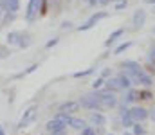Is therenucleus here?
Returning <instances> with one entry per match:
<instances>
[{
  "mask_svg": "<svg viewBox=\"0 0 155 135\" xmlns=\"http://www.w3.org/2000/svg\"><path fill=\"white\" fill-rule=\"evenodd\" d=\"M97 2H99V0H88V4H92V5H94V4H97Z\"/></svg>",
  "mask_w": 155,
  "mask_h": 135,
  "instance_id": "nucleus-33",
  "label": "nucleus"
},
{
  "mask_svg": "<svg viewBox=\"0 0 155 135\" xmlns=\"http://www.w3.org/2000/svg\"><path fill=\"white\" fill-rule=\"evenodd\" d=\"M52 135H65V130H60V132H52Z\"/></svg>",
  "mask_w": 155,
  "mask_h": 135,
  "instance_id": "nucleus-30",
  "label": "nucleus"
},
{
  "mask_svg": "<svg viewBox=\"0 0 155 135\" xmlns=\"http://www.w3.org/2000/svg\"><path fill=\"white\" fill-rule=\"evenodd\" d=\"M130 42H126V43H123V45H119V47H117L116 49V52H114V54H121V52H123V50H126V49H128V47H130Z\"/></svg>",
  "mask_w": 155,
  "mask_h": 135,
  "instance_id": "nucleus-23",
  "label": "nucleus"
},
{
  "mask_svg": "<svg viewBox=\"0 0 155 135\" xmlns=\"http://www.w3.org/2000/svg\"><path fill=\"white\" fill-rule=\"evenodd\" d=\"M58 43V38H54V40H51L49 43H47V47H52V45H56Z\"/></svg>",
  "mask_w": 155,
  "mask_h": 135,
  "instance_id": "nucleus-29",
  "label": "nucleus"
},
{
  "mask_svg": "<svg viewBox=\"0 0 155 135\" xmlns=\"http://www.w3.org/2000/svg\"><path fill=\"white\" fill-rule=\"evenodd\" d=\"M78 110H79V103H78V101H67V103H63V104L60 106V112H61V114H69V115H72Z\"/></svg>",
  "mask_w": 155,
  "mask_h": 135,
  "instance_id": "nucleus-7",
  "label": "nucleus"
},
{
  "mask_svg": "<svg viewBox=\"0 0 155 135\" xmlns=\"http://www.w3.org/2000/svg\"><path fill=\"white\" fill-rule=\"evenodd\" d=\"M144 133H146V130H144L139 123H135V124H134V135H144Z\"/></svg>",
  "mask_w": 155,
  "mask_h": 135,
  "instance_id": "nucleus-22",
  "label": "nucleus"
},
{
  "mask_svg": "<svg viewBox=\"0 0 155 135\" xmlns=\"http://www.w3.org/2000/svg\"><path fill=\"white\" fill-rule=\"evenodd\" d=\"M18 38H20V33H9L7 34L9 43H18Z\"/></svg>",
  "mask_w": 155,
  "mask_h": 135,
  "instance_id": "nucleus-21",
  "label": "nucleus"
},
{
  "mask_svg": "<svg viewBox=\"0 0 155 135\" xmlns=\"http://www.w3.org/2000/svg\"><path fill=\"white\" fill-rule=\"evenodd\" d=\"M107 76H110V70L107 69V70H103V78H107Z\"/></svg>",
  "mask_w": 155,
  "mask_h": 135,
  "instance_id": "nucleus-31",
  "label": "nucleus"
},
{
  "mask_svg": "<svg viewBox=\"0 0 155 135\" xmlns=\"http://www.w3.org/2000/svg\"><path fill=\"white\" fill-rule=\"evenodd\" d=\"M103 18H107V13H103V11H101V13H96V14H92V16H90V18H88V20H87V22H85L81 27H79V31H87V29L94 27V25H96L99 20H103Z\"/></svg>",
  "mask_w": 155,
  "mask_h": 135,
  "instance_id": "nucleus-4",
  "label": "nucleus"
},
{
  "mask_svg": "<svg viewBox=\"0 0 155 135\" xmlns=\"http://www.w3.org/2000/svg\"><path fill=\"white\" fill-rule=\"evenodd\" d=\"M123 69H128V72H130L134 78L141 72V65H139L137 61H124V63H123Z\"/></svg>",
  "mask_w": 155,
  "mask_h": 135,
  "instance_id": "nucleus-9",
  "label": "nucleus"
},
{
  "mask_svg": "<svg viewBox=\"0 0 155 135\" xmlns=\"http://www.w3.org/2000/svg\"><path fill=\"white\" fill-rule=\"evenodd\" d=\"M119 83H121V88H130V78L128 76H119Z\"/></svg>",
  "mask_w": 155,
  "mask_h": 135,
  "instance_id": "nucleus-19",
  "label": "nucleus"
},
{
  "mask_svg": "<svg viewBox=\"0 0 155 135\" xmlns=\"http://www.w3.org/2000/svg\"><path fill=\"white\" fill-rule=\"evenodd\" d=\"M40 7H41V0H29V7H27V14H25V18H27L29 22L36 18Z\"/></svg>",
  "mask_w": 155,
  "mask_h": 135,
  "instance_id": "nucleus-5",
  "label": "nucleus"
},
{
  "mask_svg": "<svg viewBox=\"0 0 155 135\" xmlns=\"http://www.w3.org/2000/svg\"><path fill=\"white\" fill-rule=\"evenodd\" d=\"M0 135H5L4 133V130H2V126H0Z\"/></svg>",
  "mask_w": 155,
  "mask_h": 135,
  "instance_id": "nucleus-37",
  "label": "nucleus"
},
{
  "mask_svg": "<svg viewBox=\"0 0 155 135\" xmlns=\"http://www.w3.org/2000/svg\"><path fill=\"white\" fill-rule=\"evenodd\" d=\"M110 0H99V4H108Z\"/></svg>",
  "mask_w": 155,
  "mask_h": 135,
  "instance_id": "nucleus-34",
  "label": "nucleus"
},
{
  "mask_svg": "<svg viewBox=\"0 0 155 135\" xmlns=\"http://www.w3.org/2000/svg\"><path fill=\"white\" fill-rule=\"evenodd\" d=\"M92 72V69H87V70H81V72H76L74 74V78H83V76H88Z\"/></svg>",
  "mask_w": 155,
  "mask_h": 135,
  "instance_id": "nucleus-25",
  "label": "nucleus"
},
{
  "mask_svg": "<svg viewBox=\"0 0 155 135\" xmlns=\"http://www.w3.org/2000/svg\"><path fill=\"white\" fill-rule=\"evenodd\" d=\"M71 126H72V128H76V130H83L87 124H85V121H83V119H71Z\"/></svg>",
  "mask_w": 155,
  "mask_h": 135,
  "instance_id": "nucleus-17",
  "label": "nucleus"
},
{
  "mask_svg": "<svg viewBox=\"0 0 155 135\" xmlns=\"http://www.w3.org/2000/svg\"><path fill=\"white\" fill-rule=\"evenodd\" d=\"M123 135H132V133H123Z\"/></svg>",
  "mask_w": 155,
  "mask_h": 135,
  "instance_id": "nucleus-38",
  "label": "nucleus"
},
{
  "mask_svg": "<svg viewBox=\"0 0 155 135\" xmlns=\"http://www.w3.org/2000/svg\"><path fill=\"white\" fill-rule=\"evenodd\" d=\"M146 4H155V0H144Z\"/></svg>",
  "mask_w": 155,
  "mask_h": 135,
  "instance_id": "nucleus-35",
  "label": "nucleus"
},
{
  "mask_svg": "<svg viewBox=\"0 0 155 135\" xmlns=\"http://www.w3.org/2000/svg\"><path fill=\"white\" fill-rule=\"evenodd\" d=\"M90 123H92V124H96V126H103V124H105V117H103L101 114H97V112H96V114H92V115H90Z\"/></svg>",
  "mask_w": 155,
  "mask_h": 135,
  "instance_id": "nucleus-13",
  "label": "nucleus"
},
{
  "mask_svg": "<svg viewBox=\"0 0 155 135\" xmlns=\"http://www.w3.org/2000/svg\"><path fill=\"white\" fill-rule=\"evenodd\" d=\"M101 85H103V79H101V78H99V79H96V81L92 83V87H94V90H96V88H99Z\"/></svg>",
  "mask_w": 155,
  "mask_h": 135,
  "instance_id": "nucleus-27",
  "label": "nucleus"
},
{
  "mask_svg": "<svg viewBox=\"0 0 155 135\" xmlns=\"http://www.w3.org/2000/svg\"><path fill=\"white\" fill-rule=\"evenodd\" d=\"M130 117H132L134 123H143V121L148 117V112H146L144 108L137 106V108H132V110H130Z\"/></svg>",
  "mask_w": 155,
  "mask_h": 135,
  "instance_id": "nucleus-6",
  "label": "nucleus"
},
{
  "mask_svg": "<svg viewBox=\"0 0 155 135\" xmlns=\"http://www.w3.org/2000/svg\"><path fill=\"white\" fill-rule=\"evenodd\" d=\"M121 117H123V124H124V126H132L134 121H132V117H130V110H126L124 106L121 108Z\"/></svg>",
  "mask_w": 155,
  "mask_h": 135,
  "instance_id": "nucleus-12",
  "label": "nucleus"
},
{
  "mask_svg": "<svg viewBox=\"0 0 155 135\" xmlns=\"http://www.w3.org/2000/svg\"><path fill=\"white\" fill-rule=\"evenodd\" d=\"M150 117H152V121H153V123H155V108H153V110H152V114H150Z\"/></svg>",
  "mask_w": 155,
  "mask_h": 135,
  "instance_id": "nucleus-32",
  "label": "nucleus"
},
{
  "mask_svg": "<svg viewBox=\"0 0 155 135\" xmlns=\"http://www.w3.org/2000/svg\"><path fill=\"white\" fill-rule=\"evenodd\" d=\"M124 7H126V0H121V2H119V4L116 5L117 11H119V9H124Z\"/></svg>",
  "mask_w": 155,
  "mask_h": 135,
  "instance_id": "nucleus-28",
  "label": "nucleus"
},
{
  "mask_svg": "<svg viewBox=\"0 0 155 135\" xmlns=\"http://www.w3.org/2000/svg\"><path fill=\"white\" fill-rule=\"evenodd\" d=\"M47 130L52 133V132H60V130H65V124L61 123V121H58V119H52V121H49L47 123Z\"/></svg>",
  "mask_w": 155,
  "mask_h": 135,
  "instance_id": "nucleus-10",
  "label": "nucleus"
},
{
  "mask_svg": "<svg viewBox=\"0 0 155 135\" xmlns=\"http://www.w3.org/2000/svg\"><path fill=\"white\" fill-rule=\"evenodd\" d=\"M107 88H108V90H119V88H121L119 78H114V79H108V81H107Z\"/></svg>",
  "mask_w": 155,
  "mask_h": 135,
  "instance_id": "nucleus-16",
  "label": "nucleus"
},
{
  "mask_svg": "<svg viewBox=\"0 0 155 135\" xmlns=\"http://www.w3.org/2000/svg\"><path fill=\"white\" fill-rule=\"evenodd\" d=\"M137 97H139V90H130L128 95H126V103H132V101H135Z\"/></svg>",
  "mask_w": 155,
  "mask_h": 135,
  "instance_id": "nucleus-20",
  "label": "nucleus"
},
{
  "mask_svg": "<svg viewBox=\"0 0 155 135\" xmlns=\"http://www.w3.org/2000/svg\"><path fill=\"white\" fill-rule=\"evenodd\" d=\"M79 104L85 106V108H88V110H97V108H101V104H99V94L94 92V94L83 95L81 101H79Z\"/></svg>",
  "mask_w": 155,
  "mask_h": 135,
  "instance_id": "nucleus-1",
  "label": "nucleus"
},
{
  "mask_svg": "<svg viewBox=\"0 0 155 135\" xmlns=\"http://www.w3.org/2000/svg\"><path fill=\"white\" fill-rule=\"evenodd\" d=\"M20 7V0H5V9L11 13H16Z\"/></svg>",
  "mask_w": 155,
  "mask_h": 135,
  "instance_id": "nucleus-14",
  "label": "nucleus"
},
{
  "mask_svg": "<svg viewBox=\"0 0 155 135\" xmlns=\"http://www.w3.org/2000/svg\"><path fill=\"white\" fill-rule=\"evenodd\" d=\"M139 95H141V99H150V97H152V92L143 90V92H139Z\"/></svg>",
  "mask_w": 155,
  "mask_h": 135,
  "instance_id": "nucleus-26",
  "label": "nucleus"
},
{
  "mask_svg": "<svg viewBox=\"0 0 155 135\" xmlns=\"http://www.w3.org/2000/svg\"><path fill=\"white\" fill-rule=\"evenodd\" d=\"M135 81H137V83H141V85H144V87H150V85H152V78H150V76H146L143 70L135 76Z\"/></svg>",
  "mask_w": 155,
  "mask_h": 135,
  "instance_id": "nucleus-11",
  "label": "nucleus"
},
{
  "mask_svg": "<svg viewBox=\"0 0 155 135\" xmlns=\"http://www.w3.org/2000/svg\"><path fill=\"white\" fill-rule=\"evenodd\" d=\"M99 104H101V108H114L117 104L116 95H114L110 90L101 92V94H99Z\"/></svg>",
  "mask_w": 155,
  "mask_h": 135,
  "instance_id": "nucleus-2",
  "label": "nucleus"
},
{
  "mask_svg": "<svg viewBox=\"0 0 155 135\" xmlns=\"http://www.w3.org/2000/svg\"><path fill=\"white\" fill-rule=\"evenodd\" d=\"M0 20H2V4H0Z\"/></svg>",
  "mask_w": 155,
  "mask_h": 135,
  "instance_id": "nucleus-36",
  "label": "nucleus"
},
{
  "mask_svg": "<svg viewBox=\"0 0 155 135\" xmlns=\"http://www.w3.org/2000/svg\"><path fill=\"white\" fill-rule=\"evenodd\" d=\"M144 22H146V11L144 9H137L134 13V25H135V29H141L144 25Z\"/></svg>",
  "mask_w": 155,
  "mask_h": 135,
  "instance_id": "nucleus-8",
  "label": "nucleus"
},
{
  "mask_svg": "<svg viewBox=\"0 0 155 135\" xmlns=\"http://www.w3.org/2000/svg\"><path fill=\"white\" fill-rule=\"evenodd\" d=\"M123 33H124V29H117V31H114V33H112V34L108 36V40L105 42V45H110V43H114V42H116V40L119 38V36H121V34H123Z\"/></svg>",
  "mask_w": 155,
  "mask_h": 135,
  "instance_id": "nucleus-15",
  "label": "nucleus"
},
{
  "mask_svg": "<svg viewBox=\"0 0 155 135\" xmlns=\"http://www.w3.org/2000/svg\"><path fill=\"white\" fill-rule=\"evenodd\" d=\"M36 112H38V110H36V106H31L29 110H25V112H24V117H22V119H20V123H18V126H20V128L29 126V124L36 119Z\"/></svg>",
  "mask_w": 155,
  "mask_h": 135,
  "instance_id": "nucleus-3",
  "label": "nucleus"
},
{
  "mask_svg": "<svg viewBox=\"0 0 155 135\" xmlns=\"http://www.w3.org/2000/svg\"><path fill=\"white\" fill-rule=\"evenodd\" d=\"M81 135H96V130H94V128H88V126H85V128L81 130Z\"/></svg>",
  "mask_w": 155,
  "mask_h": 135,
  "instance_id": "nucleus-24",
  "label": "nucleus"
},
{
  "mask_svg": "<svg viewBox=\"0 0 155 135\" xmlns=\"http://www.w3.org/2000/svg\"><path fill=\"white\" fill-rule=\"evenodd\" d=\"M56 119H58V121H61V123L67 126V124H71V119H72V117H71L69 114H61V112H60V114L56 115Z\"/></svg>",
  "mask_w": 155,
  "mask_h": 135,
  "instance_id": "nucleus-18",
  "label": "nucleus"
},
{
  "mask_svg": "<svg viewBox=\"0 0 155 135\" xmlns=\"http://www.w3.org/2000/svg\"><path fill=\"white\" fill-rule=\"evenodd\" d=\"M153 13H155V7H153Z\"/></svg>",
  "mask_w": 155,
  "mask_h": 135,
  "instance_id": "nucleus-39",
  "label": "nucleus"
}]
</instances>
